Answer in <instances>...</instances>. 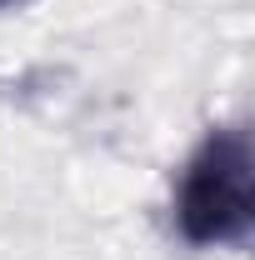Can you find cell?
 <instances>
[{
	"mask_svg": "<svg viewBox=\"0 0 255 260\" xmlns=\"http://www.w3.org/2000/svg\"><path fill=\"white\" fill-rule=\"evenodd\" d=\"M175 220L195 245H225L240 240L250 225V140L230 125L215 130L190 155L180 190H175Z\"/></svg>",
	"mask_w": 255,
	"mask_h": 260,
	"instance_id": "obj_1",
	"label": "cell"
}]
</instances>
